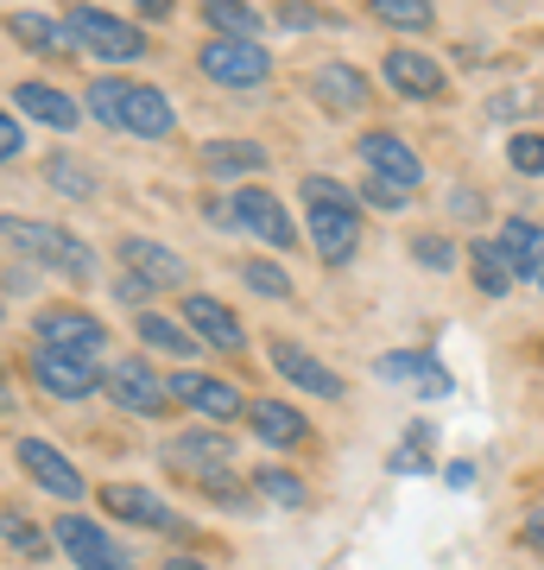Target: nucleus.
Listing matches in <instances>:
<instances>
[{
    "label": "nucleus",
    "mask_w": 544,
    "mask_h": 570,
    "mask_svg": "<svg viewBox=\"0 0 544 570\" xmlns=\"http://www.w3.org/2000/svg\"><path fill=\"white\" fill-rule=\"evenodd\" d=\"M184 330H190L197 343L222 348V355H241V348H247L241 317H235L222 298H209V292H190V298H184Z\"/></svg>",
    "instance_id": "obj_12"
},
{
    "label": "nucleus",
    "mask_w": 544,
    "mask_h": 570,
    "mask_svg": "<svg viewBox=\"0 0 544 570\" xmlns=\"http://www.w3.org/2000/svg\"><path fill=\"white\" fill-rule=\"evenodd\" d=\"M165 570H209V564H197V558H171Z\"/></svg>",
    "instance_id": "obj_43"
},
{
    "label": "nucleus",
    "mask_w": 544,
    "mask_h": 570,
    "mask_svg": "<svg viewBox=\"0 0 544 570\" xmlns=\"http://www.w3.org/2000/svg\"><path fill=\"white\" fill-rule=\"evenodd\" d=\"M0 324H7V298H0Z\"/></svg>",
    "instance_id": "obj_44"
},
{
    "label": "nucleus",
    "mask_w": 544,
    "mask_h": 570,
    "mask_svg": "<svg viewBox=\"0 0 544 570\" xmlns=\"http://www.w3.org/2000/svg\"><path fill=\"white\" fill-rule=\"evenodd\" d=\"M63 32H70L77 51H89V58H101V63L146 58V32L133 20H121V13H108V7H70V13H63Z\"/></svg>",
    "instance_id": "obj_4"
},
{
    "label": "nucleus",
    "mask_w": 544,
    "mask_h": 570,
    "mask_svg": "<svg viewBox=\"0 0 544 570\" xmlns=\"http://www.w3.org/2000/svg\"><path fill=\"white\" fill-rule=\"evenodd\" d=\"M82 108H89L101 127H121V134H140V140H165V134L178 127L171 96L152 89V82H133V77H96L82 89Z\"/></svg>",
    "instance_id": "obj_1"
},
{
    "label": "nucleus",
    "mask_w": 544,
    "mask_h": 570,
    "mask_svg": "<svg viewBox=\"0 0 544 570\" xmlns=\"http://www.w3.org/2000/svg\"><path fill=\"white\" fill-rule=\"evenodd\" d=\"M44 178L58 184L63 197H96V171H82L77 159H51L44 165Z\"/></svg>",
    "instance_id": "obj_33"
},
{
    "label": "nucleus",
    "mask_w": 544,
    "mask_h": 570,
    "mask_svg": "<svg viewBox=\"0 0 544 570\" xmlns=\"http://www.w3.org/2000/svg\"><path fill=\"white\" fill-rule=\"evenodd\" d=\"M412 261H424L431 273H449V266H456V247H449L444 235H412Z\"/></svg>",
    "instance_id": "obj_36"
},
{
    "label": "nucleus",
    "mask_w": 544,
    "mask_h": 570,
    "mask_svg": "<svg viewBox=\"0 0 544 570\" xmlns=\"http://www.w3.org/2000/svg\"><path fill=\"white\" fill-rule=\"evenodd\" d=\"M165 387H171V400H178V406L202 412L209 425H222V419H241V412H247V400L228 387V381H209V374H190V367H184V374H171Z\"/></svg>",
    "instance_id": "obj_14"
},
{
    "label": "nucleus",
    "mask_w": 544,
    "mask_h": 570,
    "mask_svg": "<svg viewBox=\"0 0 544 570\" xmlns=\"http://www.w3.org/2000/svg\"><path fill=\"white\" fill-rule=\"evenodd\" d=\"M121 266H127V279H140L146 292H171V285H184V261L171 254L165 242H146V235H121Z\"/></svg>",
    "instance_id": "obj_13"
},
{
    "label": "nucleus",
    "mask_w": 544,
    "mask_h": 570,
    "mask_svg": "<svg viewBox=\"0 0 544 570\" xmlns=\"http://www.w3.org/2000/svg\"><path fill=\"white\" fill-rule=\"evenodd\" d=\"M501 254H506V266H513V279H532V273L544 279V228L538 223H506Z\"/></svg>",
    "instance_id": "obj_24"
},
{
    "label": "nucleus",
    "mask_w": 544,
    "mask_h": 570,
    "mask_svg": "<svg viewBox=\"0 0 544 570\" xmlns=\"http://www.w3.org/2000/svg\"><path fill=\"white\" fill-rule=\"evenodd\" d=\"M228 209H235V228H247L254 242H266V247H291L298 242V228H291V216H285V204L273 197V190H241Z\"/></svg>",
    "instance_id": "obj_15"
},
{
    "label": "nucleus",
    "mask_w": 544,
    "mask_h": 570,
    "mask_svg": "<svg viewBox=\"0 0 544 570\" xmlns=\"http://www.w3.org/2000/svg\"><path fill=\"white\" fill-rule=\"evenodd\" d=\"M32 336H39V348L89 355V362L108 348V324H101V317H89L82 305H44V311H32Z\"/></svg>",
    "instance_id": "obj_7"
},
{
    "label": "nucleus",
    "mask_w": 544,
    "mask_h": 570,
    "mask_svg": "<svg viewBox=\"0 0 544 570\" xmlns=\"http://www.w3.org/2000/svg\"><path fill=\"white\" fill-rule=\"evenodd\" d=\"M279 20H285V26H291V32H304V26H317V13H304V7H285Z\"/></svg>",
    "instance_id": "obj_42"
},
{
    "label": "nucleus",
    "mask_w": 544,
    "mask_h": 570,
    "mask_svg": "<svg viewBox=\"0 0 544 570\" xmlns=\"http://www.w3.org/2000/svg\"><path fill=\"white\" fill-rule=\"evenodd\" d=\"M202 171H209V178H247V171H266V146L260 140H209L202 146Z\"/></svg>",
    "instance_id": "obj_23"
},
{
    "label": "nucleus",
    "mask_w": 544,
    "mask_h": 570,
    "mask_svg": "<svg viewBox=\"0 0 544 570\" xmlns=\"http://www.w3.org/2000/svg\"><path fill=\"white\" fill-rule=\"evenodd\" d=\"M26 381L51 400H89L101 387V367L89 355H63V348H32L26 355Z\"/></svg>",
    "instance_id": "obj_8"
},
{
    "label": "nucleus",
    "mask_w": 544,
    "mask_h": 570,
    "mask_svg": "<svg viewBox=\"0 0 544 570\" xmlns=\"http://www.w3.org/2000/svg\"><path fill=\"white\" fill-rule=\"evenodd\" d=\"M254 489H260V501H279V508H310V489L298 475H285V469H260Z\"/></svg>",
    "instance_id": "obj_30"
},
{
    "label": "nucleus",
    "mask_w": 544,
    "mask_h": 570,
    "mask_svg": "<svg viewBox=\"0 0 544 570\" xmlns=\"http://www.w3.org/2000/svg\"><path fill=\"white\" fill-rule=\"evenodd\" d=\"M197 63L209 82H228V89H254L273 77V58L260 51V39H202Z\"/></svg>",
    "instance_id": "obj_9"
},
{
    "label": "nucleus",
    "mask_w": 544,
    "mask_h": 570,
    "mask_svg": "<svg viewBox=\"0 0 544 570\" xmlns=\"http://www.w3.org/2000/svg\"><path fill=\"white\" fill-rule=\"evenodd\" d=\"M7 32H13L26 51H39V58H58L63 45H70L63 20H51V13H7Z\"/></svg>",
    "instance_id": "obj_25"
},
{
    "label": "nucleus",
    "mask_w": 544,
    "mask_h": 570,
    "mask_svg": "<svg viewBox=\"0 0 544 570\" xmlns=\"http://www.w3.org/2000/svg\"><path fill=\"white\" fill-rule=\"evenodd\" d=\"M380 381H399V387L424 393V400H444L449 393V374L437 367V355H424V348H412V355H380Z\"/></svg>",
    "instance_id": "obj_21"
},
{
    "label": "nucleus",
    "mask_w": 544,
    "mask_h": 570,
    "mask_svg": "<svg viewBox=\"0 0 544 570\" xmlns=\"http://www.w3.org/2000/svg\"><path fill=\"white\" fill-rule=\"evenodd\" d=\"M101 387H108V406L133 412V419H159L171 406V387L159 381V367L140 362V355H115V362L101 367Z\"/></svg>",
    "instance_id": "obj_5"
},
{
    "label": "nucleus",
    "mask_w": 544,
    "mask_h": 570,
    "mask_svg": "<svg viewBox=\"0 0 544 570\" xmlns=\"http://www.w3.org/2000/svg\"><path fill=\"white\" fill-rule=\"evenodd\" d=\"M0 242L20 247L26 261L58 266L63 279H77V285L96 279V247L82 242V235H70V228H58V223H26V216H0Z\"/></svg>",
    "instance_id": "obj_3"
},
{
    "label": "nucleus",
    "mask_w": 544,
    "mask_h": 570,
    "mask_svg": "<svg viewBox=\"0 0 544 570\" xmlns=\"http://www.w3.org/2000/svg\"><path fill=\"white\" fill-rule=\"evenodd\" d=\"M228 456H235V450H228V438H222V431H209V425H202V431H184L178 444H171V463H178V469H202V463L222 469Z\"/></svg>",
    "instance_id": "obj_27"
},
{
    "label": "nucleus",
    "mask_w": 544,
    "mask_h": 570,
    "mask_svg": "<svg viewBox=\"0 0 544 570\" xmlns=\"http://www.w3.org/2000/svg\"><path fill=\"white\" fill-rule=\"evenodd\" d=\"M367 159V178H380V184H393V190H418V178H424V159L412 153V146L399 140V134H386V127H374V134H362V146H355Z\"/></svg>",
    "instance_id": "obj_10"
},
{
    "label": "nucleus",
    "mask_w": 544,
    "mask_h": 570,
    "mask_svg": "<svg viewBox=\"0 0 544 570\" xmlns=\"http://www.w3.org/2000/svg\"><path fill=\"white\" fill-rule=\"evenodd\" d=\"M304 209H310V247L323 254V266H348L362 254V197L348 184L304 171Z\"/></svg>",
    "instance_id": "obj_2"
},
{
    "label": "nucleus",
    "mask_w": 544,
    "mask_h": 570,
    "mask_svg": "<svg viewBox=\"0 0 544 570\" xmlns=\"http://www.w3.org/2000/svg\"><path fill=\"white\" fill-rule=\"evenodd\" d=\"M424 438H431V425H418L399 450H393V469H399V475H418V469H424Z\"/></svg>",
    "instance_id": "obj_37"
},
{
    "label": "nucleus",
    "mask_w": 544,
    "mask_h": 570,
    "mask_svg": "<svg viewBox=\"0 0 544 570\" xmlns=\"http://www.w3.org/2000/svg\"><path fill=\"white\" fill-rule=\"evenodd\" d=\"M13 108H26L32 121H44V127H58V134H70V127L82 121V108L63 96V89H51V82H39V77H26V82H13Z\"/></svg>",
    "instance_id": "obj_22"
},
{
    "label": "nucleus",
    "mask_w": 544,
    "mask_h": 570,
    "mask_svg": "<svg viewBox=\"0 0 544 570\" xmlns=\"http://www.w3.org/2000/svg\"><path fill=\"white\" fill-rule=\"evenodd\" d=\"M374 20H386V26H412V32H424V26L437 20L424 0H374Z\"/></svg>",
    "instance_id": "obj_32"
},
{
    "label": "nucleus",
    "mask_w": 544,
    "mask_h": 570,
    "mask_svg": "<svg viewBox=\"0 0 544 570\" xmlns=\"http://www.w3.org/2000/svg\"><path fill=\"white\" fill-rule=\"evenodd\" d=\"M133 330H140V343H146V348H165L171 362H190V355L202 348L190 330L171 324V317H159V311H140V317H133Z\"/></svg>",
    "instance_id": "obj_26"
},
{
    "label": "nucleus",
    "mask_w": 544,
    "mask_h": 570,
    "mask_svg": "<svg viewBox=\"0 0 544 570\" xmlns=\"http://www.w3.org/2000/svg\"><path fill=\"white\" fill-rule=\"evenodd\" d=\"M241 279L254 285V292H266V298H291V279H285L273 261H247V266H241Z\"/></svg>",
    "instance_id": "obj_35"
},
{
    "label": "nucleus",
    "mask_w": 544,
    "mask_h": 570,
    "mask_svg": "<svg viewBox=\"0 0 544 570\" xmlns=\"http://www.w3.org/2000/svg\"><path fill=\"white\" fill-rule=\"evenodd\" d=\"M0 539L20 551V558H44V551H51V539H44V532L32 527L26 513H0Z\"/></svg>",
    "instance_id": "obj_31"
},
{
    "label": "nucleus",
    "mask_w": 544,
    "mask_h": 570,
    "mask_svg": "<svg viewBox=\"0 0 544 570\" xmlns=\"http://www.w3.org/2000/svg\"><path fill=\"white\" fill-rule=\"evenodd\" d=\"M266 355H273V367H279L291 387H304V393H317V400H343V374L336 367H323L317 355H304L298 343H266Z\"/></svg>",
    "instance_id": "obj_16"
},
{
    "label": "nucleus",
    "mask_w": 544,
    "mask_h": 570,
    "mask_svg": "<svg viewBox=\"0 0 544 570\" xmlns=\"http://www.w3.org/2000/svg\"><path fill=\"white\" fill-rule=\"evenodd\" d=\"M468 266H475V285H482L487 298L513 292V266H506L501 242H475V247H468Z\"/></svg>",
    "instance_id": "obj_29"
},
{
    "label": "nucleus",
    "mask_w": 544,
    "mask_h": 570,
    "mask_svg": "<svg viewBox=\"0 0 544 570\" xmlns=\"http://www.w3.org/2000/svg\"><path fill=\"white\" fill-rule=\"evenodd\" d=\"M506 159H513V171H525V178H544V134H513Z\"/></svg>",
    "instance_id": "obj_34"
},
{
    "label": "nucleus",
    "mask_w": 544,
    "mask_h": 570,
    "mask_svg": "<svg viewBox=\"0 0 544 570\" xmlns=\"http://www.w3.org/2000/svg\"><path fill=\"white\" fill-rule=\"evenodd\" d=\"M362 204H374V209H405V190H393V184H380V178H367V184H362Z\"/></svg>",
    "instance_id": "obj_38"
},
{
    "label": "nucleus",
    "mask_w": 544,
    "mask_h": 570,
    "mask_svg": "<svg viewBox=\"0 0 544 570\" xmlns=\"http://www.w3.org/2000/svg\"><path fill=\"white\" fill-rule=\"evenodd\" d=\"M247 425H254V438L273 444V450H298L304 438H310V419L291 412L285 400H254V406H247Z\"/></svg>",
    "instance_id": "obj_20"
},
{
    "label": "nucleus",
    "mask_w": 544,
    "mask_h": 570,
    "mask_svg": "<svg viewBox=\"0 0 544 570\" xmlns=\"http://www.w3.org/2000/svg\"><path fill=\"white\" fill-rule=\"evenodd\" d=\"M386 82H393L399 96H412V102H437V96H444L437 58H424V51H412V45H393V51H386Z\"/></svg>",
    "instance_id": "obj_17"
},
{
    "label": "nucleus",
    "mask_w": 544,
    "mask_h": 570,
    "mask_svg": "<svg viewBox=\"0 0 544 570\" xmlns=\"http://www.w3.org/2000/svg\"><path fill=\"white\" fill-rule=\"evenodd\" d=\"M13 456H20V469L39 482L44 494H58L63 508H70V501H82V475H77V463H70L58 444H44V438H20V450H13Z\"/></svg>",
    "instance_id": "obj_11"
},
{
    "label": "nucleus",
    "mask_w": 544,
    "mask_h": 570,
    "mask_svg": "<svg viewBox=\"0 0 544 570\" xmlns=\"http://www.w3.org/2000/svg\"><path fill=\"white\" fill-rule=\"evenodd\" d=\"M20 400H13V374H7V355H0V419H13Z\"/></svg>",
    "instance_id": "obj_40"
},
{
    "label": "nucleus",
    "mask_w": 544,
    "mask_h": 570,
    "mask_svg": "<svg viewBox=\"0 0 544 570\" xmlns=\"http://www.w3.org/2000/svg\"><path fill=\"white\" fill-rule=\"evenodd\" d=\"M520 539H525L532 551H544V508H538V513H525V532H520Z\"/></svg>",
    "instance_id": "obj_41"
},
{
    "label": "nucleus",
    "mask_w": 544,
    "mask_h": 570,
    "mask_svg": "<svg viewBox=\"0 0 544 570\" xmlns=\"http://www.w3.org/2000/svg\"><path fill=\"white\" fill-rule=\"evenodd\" d=\"M101 513H121V520H133V527L178 532V513L165 508L152 489H140V482H108V489H101Z\"/></svg>",
    "instance_id": "obj_18"
},
{
    "label": "nucleus",
    "mask_w": 544,
    "mask_h": 570,
    "mask_svg": "<svg viewBox=\"0 0 544 570\" xmlns=\"http://www.w3.org/2000/svg\"><path fill=\"white\" fill-rule=\"evenodd\" d=\"M20 121H13V115H7V108H0V165H7V159H20Z\"/></svg>",
    "instance_id": "obj_39"
},
{
    "label": "nucleus",
    "mask_w": 544,
    "mask_h": 570,
    "mask_svg": "<svg viewBox=\"0 0 544 570\" xmlns=\"http://www.w3.org/2000/svg\"><path fill=\"white\" fill-rule=\"evenodd\" d=\"M310 96H317L329 115H362L367 108V77L355 63H317L310 70Z\"/></svg>",
    "instance_id": "obj_19"
},
{
    "label": "nucleus",
    "mask_w": 544,
    "mask_h": 570,
    "mask_svg": "<svg viewBox=\"0 0 544 570\" xmlns=\"http://www.w3.org/2000/svg\"><path fill=\"white\" fill-rule=\"evenodd\" d=\"M51 546H58L77 570H140L115 539H108V527H96L89 513H58V520H51Z\"/></svg>",
    "instance_id": "obj_6"
},
{
    "label": "nucleus",
    "mask_w": 544,
    "mask_h": 570,
    "mask_svg": "<svg viewBox=\"0 0 544 570\" xmlns=\"http://www.w3.org/2000/svg\"><path fill=\"white\" fill-rule=\"evenodd\" d=\"M202 20H209V39H260V7H241V0H209Z\"/></svg>",
    "instance_id": "obj_28"
}]
</instances>
